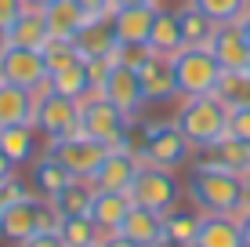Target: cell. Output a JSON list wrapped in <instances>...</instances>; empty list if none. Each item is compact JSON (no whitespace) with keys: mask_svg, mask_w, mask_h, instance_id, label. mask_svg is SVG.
<instances>
[{"mask_svg":"<svg viewBox=\"0 0 250 247\" xmlns=\"http://www.w3.org/2000/svg\"><path fill=\"white\" fill-rule=\"evenodd\" d=\"M185 193L192 200V207H200L203 215H236L243 197H247V178L221 171V167L192 164Z\"/></svg>","mask_w":250,"mask_h":247,"instance_id":"cell-1","label":"cell"},{"mask_svg":"<svg viewBox=\"0 0 250 247\" xmlns=\"http://www.w3.org/2000/svg\"><path fill=\"white\" fill-rule=\"evenodd\" d=\"M174 124L182 127V135L188 138L192 149H210L229 135V106L218 95L185 98L178 116H174Z\"/></svg>","mask_w":250,"mask_h":247,"instance_id":"cell-2","label":"cell"},{"mask_svg":"<svg viewBox=\"0 0 250 247\" xmlns=\"http://www.w3.org/2000/svg\"><path fill=\"white\" fill-rule=\"evenodd\" d=\"M134 157L142 167L174 171L192 157V146H188V138L174 120H152V124H142V138L134 146Z\"/></svg>","mask_w":250,"mask_h":247,"instance_id":"cell-3","label":"cell"},{"mask_svg":"<svg viewBox=\"0 0 250 247\" xmlns=\"http://www.w3.org/2000/svg\"><path fill=\"white\" fill-rule=\"evenodd\" d=\"M62 215L55 211V203L44 197H22L7 207H0V236L7 244H25L29 236L44 233V229H58Z\"/></svg>","mask_w":250,"mask_h":247,"instance_id":"cell-4","label":"cell"},{"mask_svg":"<svg viewBox=\"0 0 250 247\" xmlns=\"http://www.w3.org/2000/svg\"><path fill=\"white\" fill-rule=\"evenodd\" d=\"M80 127H83V135L105 142L109 149H131L134 153V146H138V142L131 138L134 120H127L120 109H113L98 91L87 95V98H80Z\"/></svg>","mask_w":250,"mask_h":247,"instance_id":"cell-5","label":"cell"},{"mask_svg":"<svg viewBox=\"0 0 250 247\" xmlns=\"http://www.w3.org/2000/svg\"><path fill=\"white\" fill-rule=\"evenodd\" d=\"M33 127L47 135V142L69 138V135H80V102L65 98L58 91H51V80L44 88L33 91Z\"/></svg>","mask_w":250,"mask_h":247,"instance_id":"cell-6","label":"cell"},{"mask_svg":"<svg viewBox=\"0 0 250 247\" xmlns=\"http://www.w3.org/2000/svg\"><path fill=\"white\" fill-rule=\"evenodd\" d=\"M170 66H174V84L182 98L214 95L221 73H225L218 66V58L210 55V47H182L170 55Z\"/></svg>","mask_w":250,"mask_h":247,"instance_id":"cell-7","label":"cell"},{"mask_svg":"<svg viewBox=\"0 0 250 247\" xmlns=\"http://www.w3.org/2000/svg\"><path fill=\"white\" fill-rule=\"evenodd\" d=\"M47 153L58 160L62 167H69V175L80 178V182H91L94 171L102 167V160L109 157V146L91 135H69V138H58V142H47Z\"/></svg>","mask_w":250,"mask_h":247,"instance_id":"cell-8","label":"cell"},{"mask_svg":"<svg viewBox=\"0 0 250 247\" xmlns=\"http://www.w3.org/2000/svg\"><path fill=\"white\" fill-rule=\"evenodd\" d=\"M127 197H131L134 207L167 215L170 207H178V203H182V185H178L174 171H163V167H142Z\"/></svg>","mask_w":250,"mask_h":247,"instance_id":"cell-9","label":"cell"},{"mask_svg":"<svg viewBox=\"0 0 250 247\" xmlns=\"http://www.w3.org/2000/svg\"><path fill=\"white\" fill-rule=\"evenodd\" d=\"M0 76L7 84H19L33 95L37 88L47 84V62L44 51H29V47H7L0 55Z\"/></svg>","mask_w":250,"mask_h":247,"instance_id":"cell-10","label":"cell"},{"mask_svg":"<svg viewBox=\"0 0 250 247\" xmlns=\"http://www.w3.org/2000/svg\"><path fill=\"white\" fill-rule=\"evenodd\" d=\"M138 84H142V98L152 102V106H163V102L178 98V84H174V66H170V55H156V51H152V55L138 66Z\"/></svg>","mask_w":250,"mask_h":247,"instance_id":"cell-11","label":"cell"},{"mask_svg":"<svg viewBox=\"0 0 250 247\" xmlns=\"http://www.w3.org/2000/svg\"><path fill=\"white\" fill-rule=\"evenodd\" d=\"M138 171H142V164H138V157L131 149H109V157L102 160V167L94 171L91 185L98 193H131Z\"/></svg>","mask_w":250,"mask_h":247,"instance_id":"cell-12","label":"cell"},{"mask_svg":"<svg viewBox=\"0 0 250 247\" xmlns=\"http://www.w3.org/2000/svg\"><path fill=\"white\" fill-rule=\"evenodd\" d=\"M102 98L109 102L113 109L127 116V120H138V113H142V84H138V73L127 69V66H113V73H109V80L102 84L98 91Z\"/></svg>","mask_w":250,"mask_h":247,"instance_id":"cell-13","label":"cell"},{"mask_svg":"<svg viewBox=\"0 0 250 247\" xmlns=\"http://www.w3.org/2000/svg\"><path fill=\"white\" fill-rule=\"evenodd\" d=\"M210 55L218 58V66L225 73H239L250 66V47L243 40V29H239V22H218V29H214L210 37Z\"/></svg>","mask_w":250,"mask_h":247,"instance_id":"cell-14","label":"cell"},{"mask_svg":"<svg viewBox=\"0 0 250 247\" xmlns=\"http://www.w3.org/2000/svg\"><path fill=\"white\" fill-rule=\"evenodd\" d=\"M156 11H160L156 0H149V4H134V7H116V15H113L116 44H149Z\"/></svg>","mask_w":250,"mask_h":247,"instance_id":"cell-15","label":"cell"},{"mask_svg":"<svg viewBox=\"0 0 250 247\" xmlns=\"http://www.w3.org/2000/svg\"><path fill=\"white\" fill-rule=\"evenodd\" d=\"M196 164L221 167V171H232V175H239V178L250 182V142H239V138H232V135H225L218 146L200 149Z\"/></svg>","mask_w":250,"mask_h":247,"instance_id":"cell-16","label":"cell"},{"mask_svg":"<svg viewBox=\"0 0 250 247\" xmlns=\"http://www.w3.org/2000/svg\"><path fill=\"white\" fill-rule=\"evenodd\" d=\"M40 15H44V22H47V29H51L55 40H76V33L91 22V15L83 11L76 0H51Z\"/></svg>","mask_w":250,"mask_h":247,"instance_id":"cell-17","label":"cell"},{"mask_svg":"<svg viewBox=\"0 0 250 247\" xmlns=\"http://www.w3.org/2000/svg\"><path fill=\"white\" fill-rule=\"evenodd\" d=\"M51 40V29L44 22V15L37 7H25L19 15V22L7 25V47H29V51H44Z\"/></svg>","mask_w":250,"mask_h":247,"instance_id":"cell-18","label":"cell"},{"mask_svg":"<svg viewBox=\"0 0 250 247\" xmlns=\"http://www.w3.org/2000/svg\"><path fill=\"white\" fill-rule=\"evenodd\" d=\"M116 233H124L127 240H134L138 247H156L160 240H167V236H163V215L134 207V203H131V211H127V218L120 222Z\"/></svg>","mask_w":250,"mask_h":247,"instance_id":"cell-19","label":"cell"},{"mask_svg":"<svg viewBox=\"0 0 250 247\" xmlns=\"http://www.w3.org/2000/svg\"><path fill=\"white\" fill-rule=\"evenodd\" d=\"M200 225H203V211L200 207H170L163 215V236L178 247H192L196 236H200Z\"/></svg>","mask_w":250,"mask_h":247,"instance_id":"cell-20","label":"cell"},{"mask_svg":"<svg viewBox=\"0 0 250 247\" xmlns=\"http://www.w3.org/2000/svg\"><path fill=\"white\" fill-rule=\"evenodd\" d=\"M192 247H243V229L232 215H203L200 236Z\"/></svg>","mask_w":250,"mask_h":247,"instance_id":"cell-21","label":"cell"},{"mask_svg":"<svg viewBox=\"0 0 250 247\" xmlns=\"http://www.w3.org/2000/svg\"><path fill=\"white\" fill-rule=\"evenodd\" d=\"M69 182H76V178L69 175V167H62L51 153H44L40 160H33V189H37V197L55 200Z\"/></svg>","mask_w":250,"mask_h":247,"instance_id":"cell-22","label":"cell"},{"mask_svg":"<svg viewBox=\"0 0 250 247\" xmlns=\"http://www.w3.org/2000/svg\"><path fill=\"white\" fill-rule=\"evenodd\" d=\"M33 124V95L19 84L0 80V127Z\"/></svg>","mask_w":250,"mask_h":247,"instance_id":"cell-23","label":"cell"},{"mask_svg":"<svg viewBox=\"0 0 250 247\" xmlns=\"http://www.w3.org/2000/svg\"><path fill=\"white\" fill-rule=\"evenodd\" d=\"M73 44H76V51H80L83 62H87V58H94V55H113V47H116L113 19H91L80 33H76Z\"/></svg>","mask_w":250,"mask_h":247,"instance_id":"cell-24","label":"cell"},{"mask_svg":"<svg viewBox=\"0 0 250 247\" xmlns=\"http://www.w3.org/2000/svg\"><path fill=\"white\" fill-rule=\"evenodd\" d=\"M131 211V197L127 193H98L94 189V203H91V218L98 222L102 233H116L120 222Z\"/></svg>","mask_w":250,"mask_h":247,"instance_id":"cell-25","label":"cell"},{"mask_svg":"<svg viewBox=\"0 0 250 247\" xmlns=\"http://www.w3.org/2000/svg\"><path fill=\"white\" fill-rule=\"evenodd\" d=\"M182 47H185V40H182L178 11L160 7L156 22H152V33H149V51H156V55H174V51H182Z\"/></svg>","mask_w":250,"mask_h":247,"instance_id":"cell-26","label":"cell"},{"mask_svg":"<svg viewBox=\"0 0 250 247\" xmlns=\"http://www.w3.org/2000/svg\"><path fill=\"white\" fill-rule=\"evenodd\" d=\"M0 153H4L15 167H19V164H29V160L37 157V135H33V124L0 127Z\"/></svg>","mask_w":250,"mask_h":247,"instance_id":"cell-27","label":"cell"},{"mask_svg":"<svg viewBox=\"0 0 250 247\" xmlns=\"http://www.w3.org/2000/svg\"><path fill=\"white\" fill-rule=\"evenodd\" d=\"M55 211L62 218H80V215H91V203H94V185L91 182H80V178H76V182H69L62 193H58L55 200Z\"/></svg>","mask_w":250,"mask_h":247,"instance_id":"cell-28","label":"cell"},{"mask_svg":"<svg viewBox=\"0 0 250 247\" xmlns=\"http://www.w3.org/2000/svg\"><path fill=\"white\" fill-rule=\"evenodd\" d=\"M178 22H182V40L185 47H207L214 37V29H218V22H210L203 11H196L192 4H185L182 11H178Z\"/></svg>","mask_w":250,"mask_h":247,"instance_id":"cell-29","label":"cell"},{"mask_svg":"<svg viewBox=\"0 0 250 247\" xmlns=\"http://www.w3.org/2000/svg\"><path fill=\"white\" fill-rule=\"evenodd\" d=\"M47 80H51V91H58V95H65V98H76V102L87 98V95H94V88H91V80H87V69H83V62L65 66V69L51 73Z\"/></svg>","mask_w":250,"mask_h":247,"instance_id":"cell-30","label":"cell"},{"mask_svg":"<svg viewBox=\"0 0 250 247\" xmlns=\"http://www.w3.org/2000/svg\"><path fill=\"white\" fill-rule=\"evenodd\" d=\"M58 236L65 240V247H98L105 233L98 229V222L91 215H80V218H62Z\"/></svg>","mask_w":250,"mask_h":247,"instance_id":"cell-31","label":"cell"},{"mask_svg":"<svg viewBox=\"0 0 250 247\" xmlns=\"http://www.w3.org/2000/svg\"><path fill=\"white\" fill-rule=\"evenodd\" d=\"M214 95L225 102L229 109H243L250 106V73L239 69V73H221L218 88H214Z\"/></svg>","mask_w":250,"mask_h":247,"instance_id":"cell-32","label":"cell"},{"mask_svg":"<svg viewBox=\"0 0 250 247\" xmlns=\"http://www.w3.org/2000/svg\"><path fill=\"white\" fill-rule=\"evenodd\" d=\"M210 22H239L247 15V0H188Z\"/></svg>","mask_w":250,"mask_h":247,"instance_id":"cell-33","label":"cell"},{"mask_svg":"<svg viewBox=\"0 0 250 247\" xmlns=\"http://www.w3.org/2000/svg\"><path fill=\"white\" fill-rule=\"evenodd\" d=\"M44 62H47V76H51V73L65 69V66H73V62H83V58H80V51H76L73 40H55L51 37L47 47H44Z\"/></svg>","mask_w":250,"mask_h":247,"instance_id":"cell-34","label":"cell"},{"mask_svg":"<svg viewBox=\"0 0 250 247\" xmlns=\"http://www.w3.org/2000/svg\"><path fill=\"white\" fill-rule=\"evenodd\" d=\"M149 55H152L149 44H116V47H113L116 66H127V69H134V73H138V66H142Z\"/></svg>","mask_w":250,"mask_h":247,"instance_id":"cell-35","label":"cell"},{"mask_svg":"<svg viewBox=\"0 0 250 247\" xmlns=\"http://www.w3.org/2000/svg\"><path fill=\"white\" fill-rule=\"evenodd\" d=\"M113 66H116V58H113V55H94V58H87V62H83V69H87V80H91V88H94V91H102V84L109 80Z\"/></svg>","mask_w":250,"mask_h":247,"instance_id":"cell-36","label":"cell"},{"mask_svg":"<svg viewBox=\"0 0 250 247\" xmlns=\"http://www.w3.org/2000/svg\"><path fill=\"white\" fill-rule=\"evenodd\" d=\"M229 135L239 138V142H250V106L229 109Z\"/></svg>","mask_w":250,"mask_h":247,"instance_id":"cell-37","label":"cell"},{"mask_svg":"<svg viewBox=\"0 0 250 247\" xmlns=\"http://www.w3.org/2000/svg\"><path fill=\"white\" fill-rule=\"evenodd\" d=\"M76 4H80L91 19H113V15H116V4H113V0H76Z\"/></svg>","mask_w":250,"mask_h":247,"instance_id":"cell-38","label":"cell"},{"mask_svg":"<svg viewBox=\"0 0 250 247\" xmlns=\"http://www.w3.org/2000/svg\"><path fill=\"white\" fill-rule=\"evenodd\" d=\"M25 0H0V29H7L11 22H19V15L25 11Z\"/></svg>","mask_w":250,"mask_h":247,"instance_id":"cell-39","label":"cell"},{"mask_svg":"<svg viewBox=\"0 0 250 247\" xmlns=\"http://www.w3.org/2000/svg\"><path fill=\"white\" fill-rule=\"evenodd\" d=\"M22 247H65V240L58 236V229H44V233H37V236H29Z\"/></svg>","mask_w":250,"mask_h":247,"instance_id":"cell-40","label":"cell"},{"mask_svg":"<svg viewBox=\"0 0 250 247\" xmlns=\"http://www.w3.org/2000/svg\"><path fill=\"white\" fill-rule=\"evenodd\" d=\"M98 247H138V244H134V240H127L124 233H105Z\"/></svg>","mask_w":250,"mask_h":247,"instance_id":"cell-41","label":"cell"},{"mask_svg":"<svg viewBox=\"0 0 250 247\" xmlns=\"http://www.w3.org/2000/svg\"><path fill=\"white\" fill-rule=\"evenodd\" d=\"M11 175H15V164H11V160L4 157V153H0V182H7Z\"/></svg>","mask_w":250,"mask_h":247,"instance_id":"cell-42","label":"cell"},{"mask_svg":"<svg viewBox=\"0 0 250 247\" xmlns=\"http://www.w3.org/2000/svg\"><path fill=\"white\" fill-rule=\"evenodd\" d=\"M236 222H239V229H243V247H250V211L243 218H236Z\"/></svg>","mask_w":250,"mask_h":247,"instance_id":"cell-43","label":"cell"},{"mask_svg":"<svg viewBox=\"0 0 250 247\" xmlns=\"http://www.w3.org/2000/svg\"><path fill=\"white\" fill-rule=\"evenodd\" d=\"M247 211H250V182H247V197H243V203H239V211H236V215H232V218H243Z\"/></svg>","mask_w":250,"mask_h":247,"instance_id":"cell-44","label":"cell"},{"mask_svg":"<svg viewBox=\"0 0 250 247\" xmlns=\"http://www.w3.org/2000/svg\"><path fill=\"white\" fill-rule=\"evenodd\" d=\"M239 29H243V40H247V47H250V11L239 19Z\"/></svg>","mask_w":250,"mask_h":247,"instance_id":"cell-45","label":"cell"},{"mask_svg":"<svg viewBox=\"0 0 250 247\" xmlns=\"http://www.w3.org/2000/svg\"><path fill=\"white\" fill-rule=\"evenodd\" d=\"M116 7H134V4H149V0H113Z\"/></svg>","mask_w":250,"mask_h":247,"instance_id":"cell-46","label":"cell"},{"mask_svg":"<svg viewBox=\"0 0 250 247\" xmlns=\"http://www.w3.org/2000/svg\"><path fill=\"white\" fill-rule=\"evenodd\" d=\"M25 4H29V7H37V11H44V7L51 4V0H25Z\"/></svg>","mask_w":250,"mask_h":247,"instance_id":"cell-47","label":"cell"},{"mask_svg":"<svg viewBox=\"0 0 250 247\" xmlns=\"http://www.w3.org/2000/svg\"><path fill=\"white\" fill-rule=\"evenodd\" d=\"M7 51V29H0V55Z\"/></svg>","mask_w":250,"mask_h":247,"instance_id":"cell-48","label":"cell"},{"mask_svg":"<svg viewBox=\"0 0 250 247\" xmlns=\"http://www.w3.org/2000/svg\"><path fill=\"white\" fill-rule=\"evenodd\" d=\"M156 247H178V244H170V240H160V244H156Z\"/></svg>","mask_w":250,"mask_h":247,"instance_id":"cell-49","label":"cell"},{"mask_svg":"<svg viewBox=\"0 0 250 247\" xmlns=\"http://www.w3.org/2000/svg\"><path fill=\"white\" fill-rule=\"evenodd\" d=\"M247 11H250V0H247Z\"/></svg>","mask_w":250,"mask_h":247,"instance_id":"cell-50","label":"cell"},{"mask_svg":"<svg viewBox=\"0 0 250 247\" xmlns=\"http://www.w3.org/2000/svg\"><path fill=\"white\" fill-rule=\"evenodd\" d=\"M247 73H250V66H247Z\"/></svg>","mask_w":250,"mask_h":247,"instance_id":"cell-51","label":"cell"},{"mask_svg":"<svg viewBox=\"0 0 250 247\" xmlns=\"http://www.w3.org/2000/svg\"><path fill=\"white\" fill-rule=\"evenodd\" d=\"M0 80H4V76H0Z\"/></svg>","mask_w":250,"mask_h":247,"instance_id":"cell-52","label":"cell"}]
</instances>
